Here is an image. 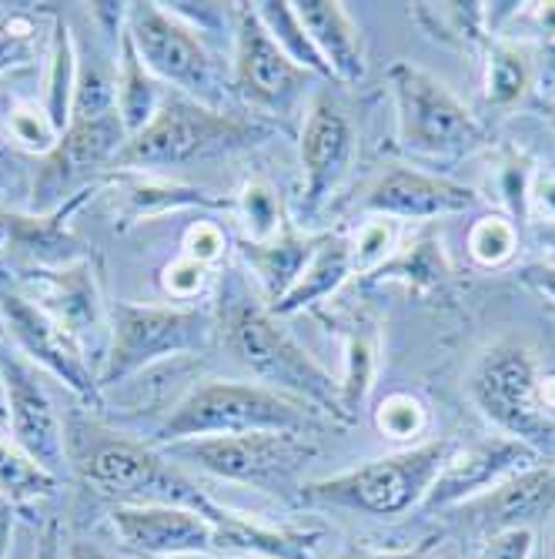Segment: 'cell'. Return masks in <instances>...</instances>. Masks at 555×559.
Segmentation results:
<instances>
[{
    "instance_id": "obj_1",
    "label": "cell",
    "mask_w": 555,
    "mask_h": 559,
    "mask_svg": "<svg viewBox=\"0 0 555 559\" xmlns=\"http://www.w3.org/2000/svg\"><path fill=\"white\" fill-rule=\"evenodd\" d=\"M68 466L94 492L121 506H181L208 516L215 526L228 516L161 445L118 432L91 416H68Z\"/></svg>"
},
{
    "instance_id": "obj_2",
    "label": "cell",
    "mask_w": 555,
    "mask_h": 559,
    "mask_svg": "<svg viewBox=\"0 0 555 559\" xmlns=\"http://www.w3.org/2000/svg\"><path fill=\"white\" fill-rule=\"evenodd\" d=\"M215 332L221 335V345L231 352V359L262 385L301 399L322 416L348 423L338 382L275 322L268 305L251 295V285L238 269H225L221 275Z\"/></svg>"
},
{
    "instance_id": "obj_3",
    "label": "cell",
    "mask_w": 555,
    "mask_h": 559,
    "mask_svg": "<svg viewBox=\"0 0 555 559\" xmlns=\"http://www.w3.org/2000/svg\"><path fill=\"white\" fill-rule=\"evenodd\" d=\"M318 416L312 405L291 399L262 382L201 379L165 416L155 432V445L201 439V436H244V432H309L318 436Z\"/></svg>"
},
{
    "instance_id": "obj_4",
    "label": "cell",
    "mask_w": 555,
    "mask_h": 559,
    "mask_svg": "<svg viewBox=\"0 0 555 559\" xmlns=\"http://www.w3.org/2000/svg\"><path fill=\"white\" fill-rule=\"evenodd\" d=\"M255 138H262L258 124L241 121L231 111L201 105L188 94L165 91L161 108L137 134L128 138L114 168L171 171L201 158L225 155V151H238Z\"/></svg>"
},
{
    "instance_id": "obj_5",
    "label": "cell",
    "mask_w": 555,
    "mask_h": 559,
    "mask_svg": "<svg viewBox=\"0 0 555 559\" xmlns=\"http://www.w3.org/2000/svg\"><path fill=\"white\" fill-rule=\"evenodd\" d=\"M388 87L395 97L398 147L412 158L459 162L488 144L482 121L451 94L445 81L412 61L388 68Z\"/></svg>"
},
{
    "instance_id": "obj_6",
    "label": "cell",
    "mask_w": 555,
    "mask_h": 559,
    "mask_svg": "<svg viewBox=\"0 0 555 559\" xmlns=\"http://www.w3.org/2000/svg\"><path fill=\"white\" fill-rule=\"evenodd\" d=\"M215 332V316L194 305H111V345L97 372L100 392L118 389L141 372L197 355Z\"/></svg>"
},
{
    "instance_id": "obj_7",
    "label": "cell",
    "mask_w": 555,
    "mask_h": 559,
    "mask_svg": "<svg viewBox=\"0 0 555 559\" xmlns=\"http://www.w3.org/2000/svg\"><path fill=\"white\" fill-rule=\"evenodd\" d=\"M545 366L526 345L488 348L469 376L475 409L502 432L539 452H555V416L545 402Z\"/></svg>"
},
{
    "instance_id": "obj_8",
    "label": "cell",
    "mask_w": 555,
    "mask_h": 559,
    "mask_svg": "<svg viewBox=\"0 0 555 559\" xmlns=\"http://www.w3.org/2000/svg\"><path fill=\"white\" fill-rule=\"evenodd\" d=\"M451 449H456L451 439H425L419 445L385 455V460H372L359 469L312 483L305 486V499L345 506V510H355L375 520L401 516L425 502L432 483L448 463Z\"/></svg>"
},
{
    "instance_id": "obj_9",
    "label": "cell",
    "mask_w": 555,
    "mask_h": 559,
    "mask_svg": "<svg viewBox=\"0 0 555 559\" xmlns=\"http://www.w3.org/2000/svg\"><path fill=\"white\" fill-rule=\"evenodd\" d=\"M124 31L141 55L144 68L171 91L188 94L208 108H221L228 100V74L208 50L205 37L184 17L165 4H128Z\"/></svg>"
},
{
    "instance_id": "obj_10",
    "label": "cell",
    "mask_w": 555,
    "mask_h": 559,
    "mask_svg": "<svg viewBox=\"0 0 555 559\" xmlns=\"http://www.w3.org/2000/svg\"><path fill=\"white\" fill-rule=\"evenodd\" d=\"M174 463H191L218 479L285 489L322 452L318 436L309 432H244V436H201L161 445Z\"/></svg>"
},
{
    "instance_id": "obj_11",
    "label": "cell",
    "mask_w": 555,
    "mask_h": 559,
    "mask_svg": "<svg viewBox=\"0 0 555 559\" xmlns=\"http://www.w3.org/2000/svg\"><path fill=\"white\" fill-rule=\"evenodd\" d=\"M0 372L8 382V436L47 469L50 476H64L68 466V419L58 413L47 385L17 348L0 345Z\"/></svg>"
},
{
    "instance_id": "obj_12",
    "label": "cell",
    "mask_w": 555,
    "mask_h": 559,
    "mask_svg": "<svg viewBox=\"0 0 555 559\" xmlns=\"http://www.w3.org/2000/svg\"><path fill=\"white\" fill-rule=\"evenodd\" d=\"M309 71H301L281 44L262 24L255 4H234V64L231 91L258 111H288L305 87Z\"/></svg>"
},
{
    "instance_id": "obj_13",
    "label": "cell",
    "mask_w": 555,
    "mask_h": 559,
    "mask_svg": "<svg viewBox=\"0 0 555 559\" xmlns=\"http://www.w3.org/2000/svg\"><path fill=\"white\" fill-rule=\"evenodd\" d=\"M0 312H4V332L14 338V348L24 359L47 376H55L61 385H68L74 395H81L91 405H105V392H100L97 372H91L81 342L50 319L44 309L17 292L0 295Z\"/></svg>"
},
{
    "instance_id": "obj_14",
    "label": "cell",
    "mask_w": 555,
    "mask_h": 559,
    "mask_svg": "<svg viewBox=\"0 0 555 559\" xmlns=\"http://www.w3.org/2000/svg\"><path fill=\"white\" fill-rule=\"evenodd\" d=\"M124 144L128 131L118 111L105 118H71L55 151L44 155L34 181V209H58L77 185L91 181L100 168L118 165Z\"/></svg>"
},
{
    "instance_id": "obj_15",
    "label": "cell",
    "mask_w": 555,
    "mask_h": 559,
    "mask_svg": "<svg viewBox=\"0 0 555 559\" xmlns=\"http://www.w3.org/2000/svg\"><path fill=\"white\" fill-rule=\"evenodd\" d=\"M355 151H359V134L348 111L338 105V97H331V91H318L305 115L301 141H298L301 209H305V218L325 209V201L351 171Z\"/></svg>"
},
{
    "instance_id": "obj_16",
    "label": "cell",
    "mask_w": 555,
    "mask_h": 559,
    "mask_svg": "<svg viewBox=\"0 0 555 559\" xmlns=\"http://www.w3.org/2000/svg\"><path fill=\"white\" fill-rule=\"evenodd\" d=\"M479 194L469 185H459L451 178H438L419 168L391 165L375 178L369 188L362 209L385 222H435L466 215L475 209Z\"/></svg>"
},
{
    "instance_id": "obj_17",
    "label": "cell",
    "mask_w": 555,
    "mask_h": 559,
    "mask_svg": "<svg viewBox=\"0 0 555 559\" xmlns=\"http://www.w3.org/2000/svg\"><path fill=\"white\" fill-rule=\"evenodd\" d=\"M535 463H539V455L509 436H492L466 449L456 445L448 455V463L442 466L438 479L432 483L422 510L435 513V510H448V506H462Z\"/></svg>"
},
{
    "instance_id": "obj_18",
    "label": "cell",
    "mask_w": 555,
    "mask_h": 559,
    "mask_svg": "<svg viewBox=\"0 0 555 559\" xmlns=\"http://www.w3.org/2000/svg\"><path fill=\"white\" fill-rule=\"evenodd\" d=\"M111 526L124 549L137 556H188V552H212L215 523L194 510L181 506H118L111 513Z\"/></svg>"
},
{
    "instance_id": "obj_19",
    "label": "cell",
    "mask_w": 555,
    "mask_h": 559,
    "mask_svg": "<svg viewBox=\"0 0 555 559\" xmlns=\"http://www.w3.org/2000/svg\"><path fill=\"white\" fill-rule=\"evenodd\" d=\"M555 510V466H529L509 479H502L488 492L462 502V516L488 533L529 526L532 520Z\"/></svg>"
},
{
    "instance_id": "obj_20",
    "label": "cell",
    "mask_w": 555,
    "mask_h": 559,
    "mask_svg": "<svg viewBox=\"0 0 555 559\" xmlns=\"http://www.w3.org/2000/svg\"><path fill=\"white\" fill-rule=\"evenodd\" d=\"M298 14V24L305 27L312 47L318 50L322 64L328 68V78L338 84H359L369 71L365 64V44L348 17V11L335 0H298L291 4Z\"/></svg>"
},
{
    "instance_id": "obj_21",
    "label": "cell",
    "mask_w": 555,
    "mask_h": 559,
    "mask_svg": "<svg viewBox=\"0 0 555 559\" xmlns=\"http://www.w3.org/2000/svg\"><path fill=\"white\" fill-rule=\"evenodd\" d=\"M37 298H31L37 309H44L58 325H64L77 342L81 332L100 322V295L97 282L87 272V265L61 269V272H34L27 278Z\"/></svg>"
},
{
    "instance_id": "obj_22",
    "label": "cell",
    "mask_w": 555,
    "mask_h": 559,
    "mask_svg": "<svg viewBox=\"0 0 555 559\" xmlns=\"http://www.w3.org/2000/svg\"><path fill=\"white\" fill-rule=\"evenodd\" d=\"M351 275H355V255H351V238L345 235H322L312 241V255L301 269L291 292L272 305V316H294L309 305H318L322 298L335 295Z\"/></svg>"
},
{
    "instance_id": "obj_23",
    "label": "cell",
    "mask_w": 555,
    "mask_h": 559,
    "mask_svg": "<svg viewBox=\"0 0 555 559\" xmlns=\"http://www.w3.org/2000/svg\"><path fill=\"white\" fill-rule=\"evenodd\" d=\"M312 255V241H301L294 231H281L278 238L272 241H248L244 245V262L251 269V275H255L262 282V292H265V301H268V309L272 305H278L291 285L298 282L301 269H305Z\"/></svg>"
},
{
    "instance_id": "obj_24",
    "label": "cell",
    "mask_w": 555,
    "mask_h": 559,
    "mask_svg": "<svg viewBox=\"0 0 555 559\" xmlns=\"http://www.w3.org/2000/svg\"><path fill=\"white\" fill-rule=\"evenodd\" d=\"M114 91H118V115L124 121L128 138L137 134L150 118H155V111L165 100L161 81L144 68L128 31H121V61L114 68Z\"/></svg>"
},
{
    "instance_id": "obj_25",
    "label": "cell",
    "mask_w": 555,
    "mask_h": 559,
    "mask_svg": "<svg viewBox=\"0 0 555 559\" xmlns=\"http://www.w3.org/2000/svg\"><path fill=\"white\" fill-rule=\"evenodd\" d=\"M312 533H291V530H265L258 523H248L234 513H228L215 526V543L225 552H255L265 559H312L315 556Z\"/></svg>"
},
{
    "instance_id": "obj_26",
    "label": "cell",
    "mask_w": 555,
    "mask_h": 559,
    "mask_svg": "<svg viewBox=\"0 0 555 559\" xmlns=\"http://www.w3.org/2000/svg\"><path fill=\"white\" fill-rule=\"evenodd\" d=\"M58 476L40 469L31 455L0 429V502H31L58 492Z\"/></svg>"
},
{
    "instance_id": "obj_27",
    "label": "cell",
    "mask_w": 555,
    "mask_h": 559,
    "mask_svg": "<svg viewBox=\"0 0 555 559\" xmlns=\"http://www.w3.org/2000/svg\"><path fill=\"white\" fill-rule=\"evenodd\" d=\"M532 81V64L512 44H492L485 50V100L492 108H512Z\"/></svg>"
},
{
    "instance_id": "obj_28",
    "label": "cell",
    "mask_w": 555,
    "mask_h": 559,
    "mask_svg": "<svg viewBox=\"0 0 555 559\" xmlns=\"http://www.w3.org/2000/svg\"><path fill=\"white\" fill-rule=\"evenodd\" d=\"M372 419H375V429L385 439H391V442H409V445L425 442L422 436L432 426L429 405L415 392H388L385 399H378V405L372 409Z\"/></svg>"
},
{
    "instance_id": "obj_29",
    "label": "cell",
    "mask_w": 555,
    "mask_h": 559,
    "mask_svg": "<svg viewBox=\"0 0 555 559\" xmlns=\"http://www.w3.org/2000/svg\"><path fill=\"white\" fill-rule=\"evenodd\" d=\"M255 11H258L262 24L268 27V34L281 44V50H285V55H288L301 71L328 78V68L322 64L318 50L312 47L305 27L298 24V14H294L291 4H285V0H281V4H275V0H268V4H255ZM328 81H331V78H328Z\"/></svg>"
},
{
    "instance_id": "obj_30",
    "label": "cell",
    "mask_w": 555,
    "mask_h": 559,
    "mask_svg": "<svg viewBox=\"0 0 555 559\" xmlns=\"http://www.w3.org/2000/svg\"><path fill=\"white\" fill-rule=\"evenodd\" d=\"M466 248H469V259L479 269H502L506 262H512L519 251V225L502 212L482 215L472 222L466 235Z\"/></svg>"
},
{
    "instance_id": "obj_31",
    "label": "cell",
    "mask_w": 555,
    "mask_h": 559,
    "mask_svg": "<svg viewBox=\"0 0 555 559\" xmlns=\"http://www.w3.org/2000/svg\"><path fill=\"white\" fill-rule=\"evenodd\" d=\"M345 352H348V359H345L348 369H345V379L338 382V389H341V409H345V416L351 423L359 413V405L365 402L369 389H372V379H375V352H378V345H375V335L369 332V325H355L348 332Z\"/></svg>"
},
{
    "instance_id": "obj_32",
    "label": "cell",
    "mask_w": 555,
    "mask_h": 559,
    "mask_svg": "<svg viewBox=\"0 0 555 559\" xmlns=\"http://www.w3.org/2000/svg\"><path fill=\"white\" fill-rule=\"evenodd\" d=\"M415 14L435 17V24H425L432 37L456 44V47H475L485 40V4H415Z\"/></svg>"
},
{
    "instance_id": "obj_33",
    "label": "cell",
    "mask_w": 555,
    "mask_h": 559,
    "mask_svg": "<svg viewBox=\"0 0 555 559\" xmlns=\"http://www.w3.org/2000/svg\"><path fill=\"white\" fill-rule=\"evenodd\" d=\"M241 222L248 228V241H272L285 231L281 225V201L268 181H251L241 191Z\"/></svg>"
},
{
    "instance_id": "obj_34",
    "label": "cell",
    "mask_w": 555,
    "mask_h": 559,
    "mask_svg": "<svg viewBox=\"0 0 555 559\" xmlns=\"http://www.w3.org/2000/svg\"><path fill=\"white\" fill-rule=\"evenodd\" d=\"M40 50V24L31 14L0 17V74L31 64Z\"/></svg>"
},
{
    "instance_id": "obj_35",
    "label": "cell",
    "mask_w": 555,
    "mask_h": 559,
    "mask_svg": "<svg viewBox=\"0 0 555 559\" xmlns=\"http://www.w3.org/2000/svg\"><path fill=\"white\" fill-rule=\"evenodd\" d=\"M11 138L24 147V151H34V155H50L61 138L58 124L50 121L47 108L44 105H34V100H24L11 111Z\"/></svg>"
},
{
    "instance_id": "obj_36",
    "label": "cell",
    "mask_w": 555,
    "mask_h": 559,
    "mask_svg": "<svg viewBox=\"0 0 555 559\" xmlns=\"http://www.w3.org/2000/svg\"><path fill=\"white\" fill-rule=\"evenodd\" d=\"M445 262H442V251L435 241H422L415 248H409L406 255L391 259L388 265H382V275L388 278H401V282H415V285H438V278L445 275Z\"/></svg>"
},
{
    "instance_id": "obj_37",
    "label": "cell",
    "mask_w": 555,
    "mask_h": 559,
    "mask_svg": "<svg viewBox=\"0 0 555 559\" xmlns=\"http://www.w3.org/2000/svg\"><path fill=\"white\" fill-rule=\"evenodd\" d=\"M395 248V222H369L355 238H351V255H355V272H369L385 265L388 251Z\"/></svg>"
},
{
    "instance_id": "obj_38",
    "label": "cell",
    "mask_w": 555,
    "mask_h": 559,
    "mask_svg": "<svg viewBox=\"0 0 555 559\" xmlns=\"http://www.w3.org/2000/svg\"><path fill=\"white\" fill-rule=\"evenodd\" d=\"M205 282H208V265H201V262H194L188 255H181L174 265H168L165 269V278H161L165 292L171 298H178V301L197 298L201 292H205Z\"/></svg>"
},
{
    "instance_id": "obj_39",
    "label": "cell",
    "mask_w": 555,
    "mask_h": 559,
    "mask_svg": "<svg viewBox=\"0 0 555 559\" xmlns=\"http://www.w3.org/2000/svg\"><path fill=\"white\" fill-rule=\"evenodd\" d=\"M532 549H535V533L529 526H512V530L488 533L479 559H532Z\"/></svg>"
},
{
    "instance_id": "obj_40",
    "label": "cell",
    "mask_w": 555,
    "mask_h": 559,
    "mask_svg": "<svg viewBox=\"0 0 555 559\" xmlns=\"http://www.w3.org/2000/svg\"><path fill=\"white\" fill-rule=\"evenodd\" d=\"M221 251H225V235L221 228L208 225V222H197L191 231H188V241H184V255L201 262V265H212L221 259Z\"/></svg>"
},
{
    "instance_id": "obj_41",
    "label": "cell",
    "mask_w": 555,
    "mask_h": 559,
    "mask_svg": "<svg viewBox=\"0 0 555 559\" xmlns=\"http://www.w3.org/2000/svg\"><path fill=\"white\" fill-rule=\"evenodd\" d=\"M529 212H535L539 222H555V171H545V175L532 178Z\"/></svg>"
},
{
    "instance_id": "obj_42",
    "label": "cell",
    "mask_w": 555,
    "mask_h": 559,
    "mask_svg": "<svg viewBox=\"0 0 555 559\" xmlns=\"http://www.w3.org/2000/svg\"><path fill=\"white\" fill-rule=\"evenodd\" d=\"M522 282H526L532 292H539L545 301L555 305V265H545V262L526 265V269H522Z\"/></svg>"
},
{
    "instance_id": "obj_43",
    "label": "cell",
    "mask_w": 555,
    "mask_h": 559,
    "mask_svg": "<svg viewBox=\"0 0 555 559\" xmlns=\"http://www.w3.org/2000/svg\"><path fill=\"white\" fill-rule=\"evenodd\" d=\"M37 559H64V543H61V526L47 523V530L37 539Z\"/></svg>"
},
{
    "instance_id": "obj_44",
    "label": "cell",
    "mask_w": 555,
    "mask_h": 559,
    "mask_svg": "<svg viewBox=\"0 0 555 559\" xmlns=\"http://www.w3.org/2000/svg\"><path fill=\"white\" fill-rule=\"evenodd\" d=\"M11 533H14V506L0 502V559H8L11 552Z\"/></svg>"
},
{
    "instance_id": "obj_45",
    "label": "cell",
    "mask_w": 555,
    "mask_h": 559,
    "mask_svg": "<svg viewBox=\"0 0 555 559\" xmlns=\"http://www.w3.org/2000/svg\"><path fill=\"white\" fill-rule=\"evenodd\" d=\"M535 241L545 251V265H555V222H535Z\"/></svg>"
},
{
    "instance_id": "obj_46",
    "label": "cell",
    "mask_w": 555,
    "mask_h": 559,
    "mask_svg": "<svg viewBox=\"0 0 555 559\" xmlns=\"http://www.w3.org/2000/svg\"><path fill=\"white\" fill-rule=\"evenodd\" d=\"M64 559H111V556H108L105 549H100V546L87 543V539H74V543L68 546Z\"/></svg>"
},
{
    "instance_id": "obj_47",
    "label": "cell",
    "mask_w": 555,
    "mask_h": 559,
    "mask_svg": "<svg viewBox=\"0 0 555 559\" xmlns=\"http://www.w3.org/2000/svg\"><path fill=\"white\" fill-rule=\"evenodd\" d=\"M11 188H14V162H8L4 155H0V201L8 198Z\"/></svg>"
},
{
    "instance_id": "obj_48",
    "label": "cell",
    "mask_w": 555,
    "mask_h": 559,
    "mask_svg": "<svg viewBox=\"0 0 555 559\" xmlns=\"http://www.w3.org/2000/svg\"><path fill=\"white\" fill-rule=\"evenodd\" d=\"M0 429L8 432V382H4V372H0Z\"/></svg>"
},
{
    "instance_id": "obj_49",
    "label": "cell",
    "mask_w": 555,
    "mask_h": 559,
    "mask_svg": "<svg viewBox=\"0 0 555 559\" xmlns=\"http://www.w3.org/2000/svg\"><path fill=\"white\" fill-rule=\"evenodd\" d=\"M171 559H212L208 552H188V556H171Z\"/></svg>"
},
{
    "instance_id": "obj_50",
    "label": "cell",
    "mask_w": 555,
    "mask_h": 559,
    "mask_svg": "<svg viewBox=\"0 0 555 559\" xmlns=\"http://www.w3.org/2000/svg\"><path fill=\"white\" fill-rule=\"evenodd\" d=\"M552 124H555V108H552Z\"/></svg>"
},
{
    "instance_id": "obj_51",
    "label": "cell",
    "mask_w": 555,
    "mask_h": 559,
    "mask_svg": "<svg viewBox=\"0 0 555 559\" xmlns=\"http://www.w3.org/2000/svg\"><path fill=\"white\" fill-rule=\"evenodd\" d=\"M0 338H4V329H0Z\"/></svg>"
}]
</instances>
